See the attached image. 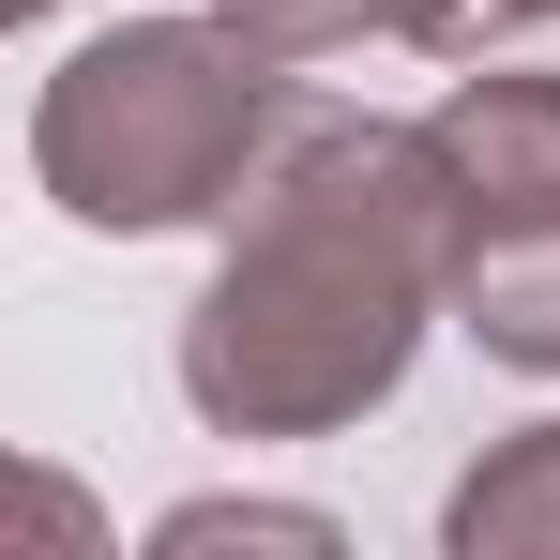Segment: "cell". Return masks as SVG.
I'll return each mask as SVG.
<instances>
[{
  "label": "cell",
  "mask_w": 560,
  "mask_h": 560,
  "mask_svg": "<svg viewBox=\"0 0 560 560\" xmlns=\"http://www.w3.org/2000/svg\"><path fill=\"white\" fill-rule=\"evenodd\" d=\"M469 197L424 121L288 92L228 258L183 303V394L212 440H334L409 378L424 318H455Z\"/></svg>",
  "instance_id": "cell-1"
},
{
  "label": "cell",
  "mask_w": 560,
  "mask_h": 560,
  "mask_svg": "<svg viewBox=\"0 0 560 560\" xmlns=\"http://www.w3.org/2000/svg\"><path fill=\"white\" fill-rule=\"evenodd\" d=\"M288 121V77L258 31L228 15H121L92 31L46 106H31V183L61 197L106 243H152V228H228L258 152Z\"/></svg>",
  "instance_id": "cell-2"
},
{
  "label": "cell",
  "mask_w": 560,
  "mask_h": 560,
  "mask_svg": "<svg viewBox=\"0 0 560 560\" xmlns=\"http://www.w3.org/2000/svg\"><path fill=\"white\" fill-rule=\"evenodd\" d=\"M424 137H440V167H455V197H469V243L560 212V77L485 61V77H455V92L424 106Z\"/></svg>",
  "instance_id": "cell-3"
},
{
  "label": "cell",
  "mask_w": 560,
  "mask_h": 560,
  "mask_svg": "<svg viewBox=\"0 0 560 560\" xmlns=\"http://www.w3.org/2000/svg\"><path fill=\"white\" fill-rule=\"evenodd\" d=\"M455 318H469L485 364L560 378V212H546V228H485V243H469V258H455Z\"/></svg>",
  "instance_id": "cell-4"
},
{
  "label": "cell",
  "mask_w": 560,
  "mask_h": 560,
  "mask_svg": "<svg viewBox=\"0 0 560 560\" xmlns=\"http://www.w3.org/2000/svg\"><path fill=\"white\" fill-rule=\"evenodd\" d=\"M440 546L455 560H560V424H515L500 455L440 500Z\"/></svg>",
  "instance_id": "cell-5"
},
{
  "label": "cell",
  "mask_w": 560,
  "mask_h": 560,
  "mask_svg": "<svg viewBox=\"0 0 560 560\" xmlns=\"http://www.w3.org/2000/svg\"><path fill=\"white\" fill-rule=\"evenodd\" d=\"M212 15L258 31L273 61H334V46H378V31L409 46V31H424V0H212Z\"/></svg>",
  "instance_id": "cell-6"
},
{
  "label": "cell",
  "mask_w": 560,
  "mask_h": 560,
  "mask_svg": "<svg viewBox=\"0 0 560 560\" xmlns=\"http://www.w3.org/2000/svg\"><path fill=\"white\" fill-rule=\"evenodd\" d=\"M152 546H167V560H197V546H303V560H318V546H334V515H288V500H183Z\"/></svg>",
  "instance_id": "cell-7"
},
{
  "label": "cell",
  "mask_w": 560,
  "mask_h": 560,
  "mask_svg": "<svg viewBox=\"0 0 560 560\" xmlns=\"http://www.w3.org/2000/svg\"><path fill=\"white\" fill-rule=\"evenodd\" d=\"M530 15H560V0H424V31L409 46H440V61H485L500 31H530Z\"/></svg>",
  "instance_id": "cell-8"
},
{
  "label": "cell",
  "mask_w": 560,
  "mask_h": 560,
  "mask_svg": "<svg viewBox=\"0 0 560 560\" xmlns=\"http://www.w3.org/2000/svg\"><path fill=\"white\" fill-rule=\"evenodd\" d=\"M15 15H46V0H15Z\"/></svg>",
  "instance_id": "cell-9"
}]
</instances>
